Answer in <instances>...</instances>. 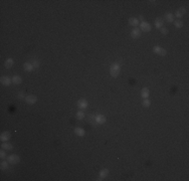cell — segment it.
I'll return each instance as SVG.
<instances>
[{"label":"cell","instance_id":"cell-13","mask_svg":"<svg viewBox=\"0 0 189 181\" xmlns=\"http://www.w3.org/2000/svg\"><path fill=\"white\" fill-rule=\"evenodd\" d=\"M163 24H164L163 19L160 18V17L156 18V20H155V26H156L157 28H162V27H163Z\"/></svg>","mask_w":189,"mask_h":181},{"label":"cell","instance_id":"cell-12","mask_svg":"<svg viewBox=\"0 0 189 181\" xmlns=\"http://www.w3.org/2000/svg\"><path fill=\"white\" fill-rule=\"evenodd\" d=\"M23 68H24L25 71H32L34 69V67H33V65H32L31 62H25L23 64Z\"/></svg>","mask_w":189,"mask_h":181},{"label":"cell","instance_id":"cell-17","mask_svg":"<svg viewBox=\"0 0 189 181\" xmlns=\"http://www.w3.org/2000/svg\"><path fill=\"white\" fill-rule=\"evenodd\" d=\"M12 82L15 84V85H19L22 83V77L20 75H14L12 77Z\"/></svg>","mask_w":189,"mask_h":181},{"label":"cell","instance_id":"cell-28","mask_svg":"<svg viewBox=\"0 0 189 181\" xmlns=\"http://www.w3.org/2000/svg\"><path fill=\"white\" fill-rule=\"evenodd\" d=\"M160 30H161V33L162 34H167L168 33V28H166V27H162V28H160Z\"/></svg>","mask_w":189,"mask_h":181},{"label":"cell","instance_id":"cell-24","mask_svg":"<svg viewBox=\"0 0 189 181\" xmlns=\"http://www.w3.org/2000/svg\"><path fill=\"white\" fill-rule=\"evenodd\" d=\"M142 105H143V107L148 108V107H150V105H151V102H150V100H148V99H144L143 102H142Z\"/></svg>","mask_w":189,"mask_h":181},{"label":"cell","instance_id":"cell-27","mask_svg":"<svg viewBox=\"0 0 189 181\" xmlns=\"http://www.w3.org/2000/svg\"><path fill=\"white\" fill-rule=\"evenodd\" d=\"M31 63H32V65H33V67H34V68H37V67H39V61H38V60H34L31 62Z\"/></svg>","mask_w":189,"mask_h":181},{"label":"cell","instance_id":"cell-7","mask_svg":"<svg viewBox=\"0 0 189 181\" xmlns=\"http://www.w3.org/2000/svg\"><path fill=\"white\" fill-rule=\"evenodd\" d=\"M95 120H96V123H98V124H100V125L105 124V123H106V121H107L106 117H105L104 115H101V114L97 115V116H96V118H95Z\"/></svg>","mask_w":189,"mask_h":181},{"label":"cell","instance_id":"cell-5","mask_svg":"<svg viewBox=\"0 0 189 181\" xmlns=\"http://www.w3.org/2000/svg\"><path fill=\"white\" fill-rule=\"evenodd\" d=\"M153 51L155 54H157V55H160V56H166L167 55V50H165L164 48H162L161 46H159V45H156V46H154L153 47Z\"/></svg>","mask_w":189,"mask_h":181},{"label":"cell","instance_id":"cell-21","mask_svg":"<svg viewBox=\"0 0 189 181\" xmlns=\"http://www.w3.org/2000/svg\"><path fill=\"white\" fill-rule=\"evenodd\" d=\"M165 19L168 21V22H173L174 21V15L172 13H166L165 14Z\"/></svg>","mask_w":189,"mask_h":181},{"label":"cell","instance_id":"cell-18","mask_svg":"<svg viewBox=\"0 0 189 181\" xmlns=\"http://www.w3.org/2000/svg\"><path fill=\"white\" fill-rule=\"evenodd\" d=\"M13 63H14V60L12 59H7L5 60V62H4V65H5L6 68H10L13 65Z\"/></svg>","mask_w":189,"mask_h":181},{"label":"cell","instance_id":"cell-1","mask_svg":"<svg viewBox=\"0 0 189 181\" xmlns=\"http://www.w3.org/2000/svg\"><path fill=\"white\" fill-rule=\"evenodd\" d=\"M120 71H121V66L118 62H114L111 64L110 66V74L111 76L113 77H117L119 74H120Z\"/></svg>","mask_w":189,"mask_h":181},{"label":"cell","instance_id":"cell-14","mask_svg":"<svg viewBox=\"0 0 189 181\" xmlns=\"http://www.w3.org/2000/svg\"><path fill=\"white\" fill-rule=\"evenodd\" d=\"M185 12H186V10H185V8L184 7H181V8H179L177 11H176V13H175V16L177 17V18H181L184 14H185Z\"/></svg>","mask_w":189,"mask_h":181},{"label":"cell","instance_id":"cell-20","mask_svg":"<svg viewBox=\"0 0 189 181\" xmlns=\"http://www.w3.org/2000/svg\"><path fill=\"white\" fill-rule=\"evenodd\" d=\"M108 175H109V170L108 169H103V170H101L100 171V177L101 178H106Z\"/></svg>","mask_w":189,"mask_h":181},{"label":"cell","instance_id":"cell-16","mask_svg":"<svg viewBox=\"0 0 189 181\" xmlns=\"http://www.w3.org/2000/svg\"><path fill=\"white\" fill-rule=\"evenodd\" d=\"M149 95H150V92H149V90L147 88L142 89V91H141V97L143 99H147L149 97Z\"/></svg>","mask_w":189,"mask_h":181},{"label":"cell","instance_id":"cell-23","mask_svg":"<svg viewBox=\"0 0 189 181\" xmlns=\"http://www.w3.org/2000/svg\"><path fill=\"white\" fill-rule=\"evenodd\" d=\"M8 161L6 162V161H2L1 163H0V168H1L2 170H6V169H8Z\"/></svg>","mask_w":189,"mask_h":181},{"label":"cell","instance_id":"cell-19","mask_svg":"<svg viewBox=\"0 0 189 181\" xmlns=\"http://www.w3.org/2000/svg\"><path fill=\"white\" fill-rule=\"evenodd\" d=\"M1 147H2V149H4V150H12V148H13L12 144H10V143H8V142H4V143L1 145Z\"/></svg>","mask_w":189,"mask_h":181},{"label":"cell","instance_id":"cell-25","mask_svg":"<svg viewBox=\"0 0 189 181\" xmlns=\"http://www.w3.org/2000/svg\"><path fill=\"white\" fill-rule=\"evenodd\" d=\"M76 119H78V120H83L84 118H85V113L83 112V111H78L77 113H76Z\"/></svg>","mask_w":189,"mask_h":181},{"label":"cell","instance_id":"cell-15","mask_svg":"<svg viewBox=\"0 0 189 181\" xmlns=\"http://www.w3.org/2000/svg\"><path fill=\"white\" fill-rule=\"evenodd\" d=\"M129 24L132 25V26H137V25L139 24L138 18H136V17H131V18H129Z\"/></svg>","mask_w":189,"mask_h":181},{"label":"cell","instance_id":"cell-22","mask_svg":"<svg viewBox=\"0 0 189 181\" xmlns=\"http://www.w3.org/2000/svg\"><path fill=\"white\" fill-rule=\"evenodd\" d=\"M174 22V25L177 27V28H181L182 26H183V22L180 20V19H177V20H174L173 21Z\"/></svg>","mask_w":189,"mask_h":181},{"label":"cell","instance_id":"cell-4","mask_svg":"<svg viewBox=\"0 0 189 181\" xmlns=\"http://www.w3.org/2000/svg\"><path fill=\"white\" fill-rule=\"evenodd\" d=\"M7 161H8L10 164H17V163H19L20 158H19L18 155L12 154V155H9V156L7 157Z\"/></svg>","mask_w":189,"mask_h":181},{"label":"cell","instance_id":"cell-6","mask_svg":"<svg viewBox=\"0 0 189 181\" xmlns=\"http://www.w3.org/2000/svg\"><path fill=\"white\" fill-rule=\"evenodd\" d=\"M88 105H89V103H88L85 99H80V100H78V102H77V107H78L79 109H82V110L87 109V108H88Z\"/></svg>","mask_w":189,"mask_h":181},{"label":"cell","instance_id":"cell-9","mask_svg":"<svg viewBox=\"0 0 189 181\" xmlns=\"http://www.w3.org/2000/svg\"><path fill=\"white\" fill-rule=\"evenodd\" d=\"M10 137H11L10 133L6 131V132H3L1 135H0V140H1L2 142H7L10 139Z\"/></svg>","mask_w":189,"mask_h":181},{"label":"cell","instance_id":"cell-2","mask_svg":"<svg viewBox=\"0 0 189 181\" xmlns=\"http://www.w3.org/2000/svg\"><path fill=\"white\" fill-rule=\"evenodd\" d=\"M25 102L27 103L28 105H34L35 103L37 102V97L34 96V95H28V96H26L25 97Z\"/></svg>","mask_w":189,"mask_h":181},{"label":"cell","instance_id":"cell-10","mask_svg":"<svg viewBox=\"0 0 189 181\" xmlns=\"http://www.w3.org/2000/svg\"><path fill=\"white\" fill-rule=\"evenodd\" d=\"M0 82H1V84L3 86H9L11 84V80L9 76H1V79H0Z\"/></svg>","mask_w":189,"mask_h":181},{"label":"cell","instance_id":"cell-26","mask_svg":"<svg viewBox=\"0 0 189 181\" xmlns=\"http://www.w3.org/2000/svg\"><path fill=\"white\" fill-rule=\"evenodd\" d=\"M0 158L1 159H5L6 158V152L4 151V149H2L0 151Z\"/></svg>","mask_w":189,"mask_h":181},{"label":"cell","instance_id":"cell-29","mask_svg":"<svg viewBox=\"0 0 189 181\" xmlns=\"http://www.w3.org/2000/svg\"><path fill=\"white\" fill-rule=\"evenodd\" d=\"M17 97H18V99H20V100H22V99H25V96H24V94L23 93H18V95H17Z\"/></svg>","mask_w":189,"mask_h":181},{"label":"cell","instance_id":"cell-8","mask_svg":"<svg viewBox=\"0 0 189 181\" xmlns=\"http://www.w3.org/2000/svg\"><path fill=\"white\" fill-rule=\"evenodd\" d=\"M140 35H141V30H140L139 28L135 27V28L132 29V31H131V36H132L133 38H139Z\"/></svg>","mask_w":189,"mask_h":181},{"label":"cell","instance_id":"cell-3","mask_svg":"<svg viewBox=\"0 0 189 181\" xmlns=\"http://www.w3.org/2000/svg\"><path fill=\"white\" fill-rule=\"evenodd\" d=\"M140 28H141V30H142L143 32H149V31H151L152 26H151V24H150L149 22L142 21L141 24H140Z\"/></svg>","mask_w":189,"mask_h":181},{"label":"cell","instance_id":"cell-11","mask_svg":"<svg viewBox=\"0 0 189 181\" xmlns=\"http://www.w3.org/2000/svg\"><path fill=\"white\" fill-rule=\"evenodd\" d=\"M74 133H75V135H77L78 137H84L85 135H86V131L84 130L83 128H75L74 129Z\"/></svg>","mask_w":189,"mask_h":181}]
</instances>
